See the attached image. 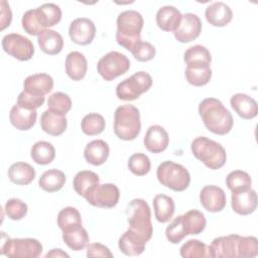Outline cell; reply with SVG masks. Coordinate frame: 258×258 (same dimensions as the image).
<instances>
[{"label": "cell", "instance_id": "cell-1", "mask_svg": "<svg viewBox=\"0 0 258 258\" xmlns=\"http://www.w3.org/2000/svg\"><path fill=\"white\" fill-rule=\"evenodd\" d=\"M199 114L206 128L217 135H226L233 128L231 112L216 98H206L199 105Z\"/></svg>", "mask_w": 258, "mask_h": 258}, {"label": "cell", "instance_id": "cell-2", "mask_svg": "<svg viewBox=\"0 0 258 258\" xmlns=\"http://www.w3.org/2000/svg\"><path fill=\"white\" fill-rule=\"evenodd\" d=\"M143 24V17L139 12L135 10L121 12L117 17L116 40L118 44L130 51L134 44L141 40Z\"/></svg>", "mask_w": 258, "mask_h": 258}, {"label": "cell", "instance_id": "cell-3", "mask_svg": "<svg viewBox=\"0 0 258 258\" xmlns=\"http://www.w3.org/2000/svg\"><path fill=\"white\" fill-rule=\"evenodd\" d=\"M140 112L134 105L119 106L114 113V133L125 141L134 140L140 133Z\"/></svg>", "mask_w": 258, "mask_h": 258}, {"label": "cell", "instance_id": "cell-4", "mask_svg": "<svg viewBox=\"0 0 258 258\" xmlns=\"http://www.w3.org/2000/svg\"><path fill=\"white\" fill-rule=\"evenodd\" d=\"M129 230L148 242L153 234L151 224V212L148 204L143 199H134L126 209Z\"/></svg>", "mask_w": 258, "mask_h": 258}, {"label": "cell", "instance_id": "cell-5", "mask_svg": "<svg viewBox=\"0 0 258 258\" xmlns=\"http://www.w3.org/2000/svg\"><path fill=\"white\" fill-rule=\"evenodd\" d=\"M194 156L210 169L223 167L227 160L225 148L218 142L205 136L195 138L190 145Z\"/></svg>", "mask_w": 258, "mask_h": 258}, {"label": "cell", "instance_id": "cell-6", "mask_svg": "<svg viewBox=\"0 0 258 258\" xmlns=\"http://www.w3.org/2000/svg\"><path fill=\"white\" fill-rule=\"evenodd\" d=\"M156 176L162 185L174 191H183L190 183V175L187 169L171 160L163 161L158 165Z\"/></svg>", "mask_w": 258, "mask_h": 258}, {"label": "cell", "instance_id": "cell-7", "mask_svg": "<svg viewBox=\"0 0 258 258\" xmlns=\"http://www.w3.org/2000/svg\"><path fill=\"white\" fill-rule=\"evenodd\" d=\"M1 254L10 258H36L42 252V245L33 238H9L1 233Z\"/></svg>", "mask_w": 258, "mask_h": 258}, {"label": "cell", "instance_id": "cell-8", "mask_svg": "<svg viewBox=\"0 0 258 258\" xmlns=\"http://www.w3.org/2000/svg\"><path fill=\"white\" fill-rule=\"evenodd\" d=\"M151 86V76L146 72H137L117 85L116 96L123 101H134L147 92Z\"/></svg>", "mask_w": 258, "mask_h": 258}, {"label": "cell", "instance_id": "cell-9", "mask_svg": "<svg viewBox=\"0 0 258 258\" xmlns=\"http://www.w3.org/2000/svg\"><path fill=\"white\" fill-rule=\"evenodd\" d=\"M130 69L129 58L118 51H110L102 56L97 64L99 75L105 81H113L119 76L125 74Z\"/></svg>", "mask_w": 258, "mask_h": 258}, {"label": "cell", "instance_id": "cell-10", "mask_svg": "<svg viewBox=\"0 0 258 258\" xmlns=\"http://www.w3.org/2000/svg\"><path fill=\"white\" fill-rule=\"evenodd\" d=\"M2 47L6 53L21 61L29 60L34 54L32 41L18 33L6 34L2 38Z\"/></svg>", "mask_w": 258, "mask_h": 258}, {"label": "cell", "instance_id": "cell-11", "mask_svg": "<svg viewBox=\"0 0 258 258\" xmlns=\"http://www.w3.org/2000/svg\"><path fill=\"white\" fill-rule=\"evenodd\" d=\"M120 198V191L114 183H103L96 185L86 196V201L97 208H113L115 207Z\"/></svg>", "mask_w": 258, "mask_h": 258}, {"label": "cell", "instance_id": "cell-12", "mask_svg": "<svg viewBox=\"0 0 258 258\" xmlns=\"http://www.w3.org/2000/svg\"><path fill=\"white\" fill-rule=\"evenodd\" d=\"M202 31V21L194 13L181 15V20L177 28L173 31L175 39L182 43H187L198 38Z\"/></svg>", "mask_w": 258, "mask_h": 258}, {"label": "cell", "instance_id": "cell-13", "mask_svg": "<svg viewBox=\"0 0 258 258\" xmlns=\"http://www.w3.org/2000/svg\"><path fill=\"white\" fill-rule=\"evenodd\" d=\"M96 34V26L94 22L86 17L76 18L71 22L69 35L73 42L79 45L90 44Z\"/></svg>", "mask_w": 258, "mask_h": 258}, {"label": "cell", "instance_id": "cell-14", "mask_svg": "<svg viewBox=\"0 0 258 258\" xmlns=\"http://www.w3.org/2000/svg\"><path fill=\"white\" fill-rule=\"evenodd\" d=\"M200 202L205 210L211 213L221 212L226 207V194L217 185H206L200 192Z\"/></svg>", "mask_w": 258, "mask_h": 258}, {"label": "cell", "instance_id": "cell-15", "mask_svg": "<svg viewBox=\"0 0 258 258\" xmlns=\"http://www.w3.org/2000/svg\"><path fill=\"white\" fill-rule=\"evenodd\" d=\"M240 235L231 234L228 236H221L215 238L211 245L212 258H235L237 257L238 241Z\"/></svg>", "mask_w": 258, "mask_h": 258}, {"label": "cell", "instance_id": "cell-16", "mask_svg": "<svg viewBox=\"0 0 258 258\" xmlns=\"http://www.w3.org/2000/svg\"><path fill=\"white\" fill-rule=\"evenodd\" d=\"M145 148L152 153L163 152L169 143V136L166 130L160 125L150 126L143 139Z\"/></svg>", "mask_w": 258, "mask_h": 258}, {"label": "cell", "instance_id": "cell-17", "mask_svg": "<svg viewBox=\"0 0 258 258\" xmlns=\"http://www.w3.org/2000/svg\"><path fill=\"white\" fill-rule=\"evenodd\" d=\"M231 207L233 211L242 216L252 214L257 208V194L250 188L245 191L232 192Z\"/></svg>", "mask_w": 258, "mask_h": 258}, {"label": "cell", "instance_id": "cell-18", "mask_svg": "<svg viewBox=\"0 0 258 258\" xmlns=\"http://www.w3.org/2000/svg\"><path fill=\"white\" fill-rule=\"evenodd\" d=\"M207 21L216 27H223L230 23L233 17V12L229 5L218 1L210 4L205 11Z\"/></svg>", "mask_w": 258, "mask_h": 258}, {"label": "cell", "instance_id": "cell-19", "mask_svg": "<svg viewBox=\"0 0 258 258\" xmlns=\"http://www.w3.org/2000/svg\"><path fill=\"white\" fill-rule=\"evenodd\" d=\"M23 88L25 92L36 95L45 96L53 88V79L44 73L34 74L28 76L23 82Z\"/></svg>", "mask_w": 258, "mask_h": 258}, {"label": "cell", "instance_id": "cell-20", "mask_svg": "<svg viewBox=\"0 0 258 258\" xmlns=\"http://www.w3.org/2000/svg\"><path fill=\"white\" fill-rule=\"evenodd\" d=\"M231 107L234 109V111L240 116L242 119L250 120L257 116L258 113V107L256 101L242 93L235 94L230 99Z\"/></svg>", "mask_w": 258, "mask_h": 258}, {"label": "cell", "instance_id": "cell-21", "mask_svg": "<svg viewBox=\"0 0 258 258\" xmlns=\"http://www.w3.org/2000/svg\"><path fill=\"white\" fill-rule=\"evenodd\" d=\"M40 126L45 133L51 136H59L66 131L68 121L64 115L54 113L47 109L40 117Z\"/></svg>", "mask_w": 258, "mask_h": 258}, {"label": "cell", "instance_id": "cell-22", "mask_svg": "<svg viewBox=\"0 0 258 258\" xmlns=\"http://www.w3.org/2000/svg\"><path fill=\"white\" fill-rule=\"evenodd\" d=\"M110 148L107 142L101 139L89 142L84 150V157L86 161L92 165L99 166L104 164L109 156Z\"/></svg>", "mask_w": 258, "mask_h": 258}, {"label": "cell", "instance_id": "cell-23", "mask_svg": "<svg viewBox=\"0 0 258 258\" xmlns=\"http://www.w3.org/2000/svg\"><path fill=\"white\" fill-rule=\"evenodd\" d=\"M36 110H28L15 104L9 113V120L11 124L18 130L24 131L32 128L36 122Z\"/></svg>", "mask_w": 258, "mask_h": 258}, {"label": "cell", "instance_id": "cell-24", "mask_svg": "<svg viewBox=\"0 0 258 258\" xmlns=\"http://www.w3.org/2000/svg\"><path fill=\"white\" fill-rule=\"evenodd\" d=\"M181 15L180 11L174 6H163L156 13V24L163 31H174L180 23Z\"/></svg>", "mask_w": 258, "mask_h": 258}, {"label": "cell", "instance_id": "cell-25", "mask_svg": "<svg viewBox=\"0 0 258 258\" xmlns=\"http://www.w3.org/2000/svg\"><path fill=\"white\" fill-rule=\"evenodd\" d=\"M146 242L131 230H127L118 241L120 251L127 256H138L145 250Z\"/></svg>", "mask_w": 258, "mask_h": 258}, {"label": "cell", "instance_id": "cell-26", "mask_svg": "<svg viewBox=\"0 0 258 258\" xmlns=\"http://www.w3.org/2000/svg\"><path fill=\"white\" fill-rule=\"evenodd\" d=\"M88 62L85 55L79 51H72L66 57V73L73 81H81L85 78Z\"/></svg>", "mask_w": 258, "mask_h": 258}, {"label": "cell", "instance_id": "cell-27", "mask_svg": "<svg viewBox=\"0 0 258 258\" xmlns=\"http://www.w3.org/2000/svg\"><path fill=\"white\" fill-rule=\"evenodd\" d=\"M37 42L40 49L49 55L59 53L63 47L62 36L52 29H44L37 36Z\"/></svg>", "mask_w": 258, "mask_h": 258}, {"label": "cell", "instance_id": "cell-28", "mask_svg": "<svg viewBox=\"0 0 258 258\" xmlns=\"http://www.w3.org/2000/svg\"><path fill=\"white\" fill-rule=\"evenodd\" d=\"M9 179L19 185L29 184L35 177V169L29 163L15 162L8 169Z\"/></svg>", "mask_w": 258, "mask_h": 258}, {"label": "cell", "instance_id": "cell-29", "mask_svg": "<svg viewBox=\"0 0 258 258\" xmlns=\"http://www.w3.org/2000/svg\"><path fill=\"white\" fill-rule=\"evenodd\" d=\"M174 201L172 198L159 194L153 199L154 216L159 223H167L174 214Z\"/></svg>", "mask_w": 258, "mask_h": 258}, {"label": "cell", "instance_id": "cell-30", "mask_svg": "<svg viewBox=\"0 0 258 258\" xmlns=\"http://www.w3.org/2000/svg\"><path fill=\"white\" fill-rule=\"evenodd\" d=\"M35 9L37 19L44 29L56 25L61 19V10L54 3H45Z\"/></svg>", "mask_w": 258, "mask_h": 258}, {"label": "cell", "instance_id": "cell-31", "mask_svg": "<svg viewBox=\"0 0 258 258\" xmlns=\"http://www.w3.org/2000/svg\"><path fill=\"white\" fill-rule=\"evenodd\" d=\"M66 180V174L61 170L51 168L41 174L38 180V184L44 191L54 192L62 188Z\"/></svg>", "mask_w": 258, "mask_h": 258}, {"label": "cell", "instance_id": "cell-32", "mask_svg": "<svg viewBox=\"0 0 258 258\" xmlns=\"http://www.w3.org/2000/svg\"><path fill=\"white\" fill-rule=\"evenodd\" d=\"M99 182L100 178L97 173L91 170H81L75 175L73 185L76 192L85 198L90 190L99 184Z\"/></svg>", "mask_w": 258, "mask_h": 258}, {"label": "cell", "instance_id": "cell-33", "mask_svg": "<svg viewBox=\"0 0 258 258\" xmlns=\"http://www.w3.org/2000/svg\"><path fill=\"white\" fill-rule=\"evenodd\" d=\"M183 59L186 67H210L212 56L207 47L197 44L185 50Z\"/></svg>", "mask_w": 258, "mask_h": 258}, {"label": "cell", "instance_id": "cell-34", "mask_svg": "<svg viewBox=\"0 0 258 258\" xmlns=\"http://www.w3.org/2000/svg\"><path fill=\"white\" fill-rule=\"evenodd\" d=\"M181 221L186 236L201 234L207 224L205 215L198 210H190L181 215Z\"/></svg>", "mask_w": 258, "mask_h": 258}, {"label": "cell", "instance_id": "cell-35", "mask_svg": "<svg viewBox=\"0 0 258 258\" xmlns=\"http://www.w3.org/2000/svg\"><path fill=\"white\" fill-rule=\"evenodd\" d=\"M62 240L67 246L74 251L83 250L90 242L89 234L83 226L62 232Z\"/></svg>", "mask_w": 258, "mask_h": 258}, {"label": "cell", "instance_id": "cell-36", "mask_svg": "<svg viewBox=\"0 0 258 258\" xmlns=\"http://www.w3.org/2000/svg\"><path fill=\"white\" fill-rule=\"evenodd\" d=\"M30 156L35 163L46 165L53 161L55 149L53 145L47 141H37L30 149Z\"/></svg>", "mask_w": 258, "mask_h": 258}, {"label": "cell", "instance_id": "cell-37", "mask_svg": "<svg viewBox=\"0 0 258 258\" xmlns=\"http://www.w3.org/2000/svg\"><path fill=\"white\" fill-rule=\"evenodd\" d=\"M57 226L62 232L82 226V218L80 212L74 207H66L59 211L57 215Z\"/></svg>", "mask_w": 258, "mask_h": 258}, {"label": "cell", "instance_id": "cell-38", "mask_svg": "<svg viewBox=\"0 0 258 258\" xmlns=\"http://www.w3.org/2000/svg\"><path fill=\"white\" fill-rule=\"evenodd\" d=\"M180 256L183 258L212 257V252L207 244L197 239H190L180 247Z\"/></svg>", "mask_w": 258, "mask_h": 258}, {"label": "cell", "instance_id": "cell-39", "mask_svg": "<svg viewBox=\"0 0 258 258\" xmlns=\"http://www.w3.org/2000/svg\"><path fill=\"white\" fill-rule=\"evenodd\" d=\"M226 184L232 192L245 191L251 188V176L243 170L231 171L226 177Z\"/></svg>", "mask_w": 258, "mask_h": 258}, {"label": "cell", "instance_id": "cell-40", "mask_svg": "<svg viewBox=\"0 0 258 258\" xmlns=\"http://www.w3.org/2000/svg\"><path fill=\"white\" fill-rule=\"evenodd\" d=\"M184 75L188 84L203 87L211 81L212 70L210 67H186Z\"/></svg>", "mask_w": 258, "mask_h": 258}, {"label": "cell", "instance_id": "cell-41", "mask_svg": "<svg viewBox=\"0 0 258 258\" xmlns=\"http://www.w3.org/2000/svg\"><path fill=\"white\" fill-rule=\"evenodd\" d=\"M105 126L106 122L104 117L98 113H89L81 122L82 131L89 136H95L102 133Z\"/></svg>", "mask_w": 258, "mask_h": 258}, {"label": "cell", "instance_id": "cell-42", "mask_svg": "<svg viewBox=\"0 0 258 258\" xmlns=\"http://www.w3.org/2000/svg\"><path fill=\"white\" fill-rule=\"evenodd\" d=\"M47 107L48 110L66 116V114L72 109V100L68 94L55 92L48 97Z\"/></svg>", "mask_w": 258, "mask_h": 258}, {"label": "cell", "instance_id": "cell-43", "mask_svg": "<svg viewBox=\"0 0 258 258\" xmlns=\"http://www.w3.org/2000/svg\"><path fill=\"white\" fill-rule=\"evenodd\" d=\"M151 167L149 157L141 152H137L132 154L128 159V168L129 170L137 175L142 176L149 172Z\"/></svg>", "mask_w": 258, "mask_h": 258}, {"label": "cell", "instance_id": "cell-44", "mask_svg": "<svg viewBox=\"0 0 258 258\" xmlns=\"http://www.w3.org/2000/svg\"><path fill=\"white\" fill-rule=\"evenodd\" d=\"M4 211L6 216L13 220V221H19L21 219H23L28 211L27 205L22 202L19 199H10L6 202L5 207H4Z\"/></svg>", "mask_w": 258, "mask_h": 258}, {"label": "cell", "instance_id": "cell-45", "mask_svg": "<svg viewBox=\"0 0 258 258\" xmlns=\"http://www.w3.org/2000/svg\"><path fill=\"white\" fill-rule=\"evenodd\" d=\"M258 254V241L254 236L240 237L238 241L237 257H255Z\"/></svg>", "mask_w": 258, "mask_h": 258}, {"label": "cell", "instance_id": "cell-46", "mask_svg": "<svg viewBox=\"0 0 258 258\" xmlns=\"http://www.w3.org/2000/svg\"><path fill=\"white\" fill-rule=\"evenodd\" d=\"M21 24H22L24 31L26 33H28L29 35H37L38 36L44 30V28L40 25V23L37 19L36 9L27 10L22 16Z\"/></svg>", "mask_w": 258, "mask_h": 258}, {"label": "cell", "instance_id": "cell-47", "mask_svg": "<svg viewBox=\"0 0 258 258\" xmlns=\"http://www.w3.org/2000/svg\"><path fill=\"white\" fill-rule=\"evenodd\" d=\"M130 52L138 61H149L155 56L156 49L150 42L139 40L134 44Z\"/></svg>", "mask_w": 258, "mask_h": 258}, {"label": "cell", "instance_id": "cell-48", "mask_svg": "<svg viewBox=\"0 0 258 258\" xmlns=\"http://www.w3.org/2000/svg\"><path fill=\"white\" fill-rule=\"evenodd\" d=\"M165 236L166 239L172 244H178L183 240L186 234L182 225L181 216H177L176 218H174L172 222L167 226L165 230Z\"/></svg>", "mask_w": 258, "mask_h": 258}, {"label": "cell", "instance_id": "cell-49", "mask_svg": "<svg viewBox=\"0 0 258 258\" xmlns=\"http://www.w3.org/2000/svg\"><path fill=\"white\" fill-rule=\"evenodd\" d=\"M45 101L44 96H36L22 91L17 98V103L20 107L28 110H36L41 107Z\"/></svg>", "mask_w": 258, "mask_h": 258}, {"label": "cell", "instance_id": "cell-50", "mask_svg": "<svg viewBox=\"0 0 258 258\" xmlns=\"http://www.w3.org/2000/svg\"><path fill=\"white\" fill-rule=\"evenodd\" d=\"M88 257H113L109 248L101 243H92L87 246Z\"/></svg>", "mask_w": 258, "mask_h": 258}, {"label": "cell", "instance_id": "cell-51", "mask_svg": "<svg viewBox=\"0 0 258 258\" xmlns=\"http://www.w3.org/2000/svg\"><path fill=\"white\" fill-rule=\"evenodd\" d=\"M0 7H1V12H0V21H1V30H4L6 27H8L11 23L12 20V12L10 10L9 4L5 1L2 0L0 2Z\"/></svg>", "mask_w": 258, "mask_h": 258}, {"label": "cell", "instance_id": "cell-52", "mask_svg": "<svg viewBox=\"0 0 258 258\" xmlns=\"http://www.w3.org/2000/svg\"><path fill=\"white\" fill-rule=\"evenodd\" d=\"M45 258L48 257H53V258H58V257H70V255L66 252H63L61 249H51L49 252H47L44 256Z\"/></svg>", "mask_w": 258, "mask_h": 258}]
</instances>
